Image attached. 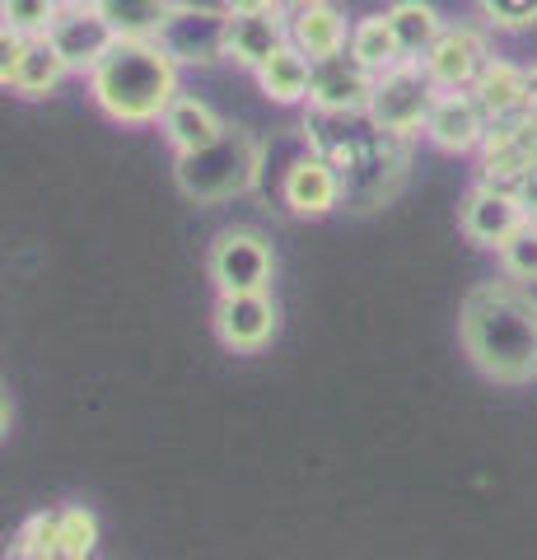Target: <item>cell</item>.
I'll return each mask as SVG.
<instances>
[{"label": "cell", "mask_w": 537, "mask_h": 560, "mask_svg": "<svg viewBox=\"0 0 537 560\" xmlns=\"http://www.w3.org/2000/svg\"><path fill=\"white\" fill-rule=\"evenodd\" d=\"M458 341L467 360L495 383L537 378V294L518 280H481L467 290L458 313Z\"/></svg>", "instance_id": "obj_1"}, {"label": "cell", "mask_w": 537, "mask_h": 560, "mask_svg": "<svg viewBox=\"0 0 537 560\" xmlns=\"http://www.w3.org/2000/svg\"><path fill=\"white\" fill-rule=\"evenodd\" d=\"M304 145L327 154L341 168L346 183V210H370L388 206L407 183L411 168V140H397L378 131L370 113H314L304 117Z\"/></svg>", "instance_id": "obj_2"}, {"label": "cell", "mask_w": 537, "mask_h": 560, "mask_svg": "<svg viewBox=\"0 0 537 560\" xmlns=\"http://www.w3.org/2000/svg\"><path fill=\"white\" fill-rule=\"evenodd\" d=\"M84 90L117 127H160L164 108L183 94V66L154 38H117L84 75Z\"/></svg>", "instance_id": "obj_3"}, {"label": "cell", "mask_w": 537, "mask_h": 560, "mask_svg": "<svg viewBox=\"0 0 537 560\" xmlns=\"http://www.w3.org/2000/svg\"><path fill=\"white\" fill-rule=\"evenodd\" d=\"M262 164H267V145L244 127H224L220 140L201 145L192 154H173V183L187 201L197 206H220L262 183Z\"/></svg>", "instance_id": "obj_4"}, {"label": "cell", "mask_w": 537, "mask_h": 560, "mask_svg": "<svg viewBox=\"0 0 537 560\" xmlns=\"http://www.w3.org/2000/svg\"><path fill=\"white\" fill-rule=\"evenodd\" d=\"M435 94H440V84L425 75L421 61H397L393 70H384V75L374 80L370 121L397 140H416V136H425Z\"/></svg>", "instance_id": "obj_5"}, {"label": "cell", "mask_w": 537, "mask_h": 560, "mask_svg": "<svg viewBox=\"0 0 537 560\" xmlns=\"http://www.w3.org/2000/svg\"><path fill=\"white\" fill-rule=\"evenodd\" d=\"M215 294H267L276 280V253L257 230H220L206 253Z\"/></svg>", "instance_id": "obj_6"}, {"label": "cell", "mask_w": 537, "mask_h": 560, "mask_svg": "<svg viewBox=\"0 0 537 560\" xmlns=\"http://www.w3.org/2000/svg\"><path fill=\"white\" fill-rule=\"evenodd\" d=\"M224 38H230V14L220 5H201V0H183L164 20L160 43L178 66H220L224 61Z\"/></svg>", "instance_id": "obj_7"}, {"label": "cell", "mask_w": 537, "mask_h": 560, "mask_svg": "<svg viewBox=\"0 0 537 560\" xmlns=\"http://www.w3.org/2000/svg\"><path fill=\"white\" fill-rule=\"evenodd\" d=\"M281 201L290 215L300 220H323L332 210L346 206V183H341V168L327 160L318 150H304L300 160H290L285 178H281Z\"/></svg>", "instance_id": "obj_8"}, {"label": "cell", "mask_w": 537, "mask_h": 560, "mask_svg": "<svg viewBox=\"0 0 537 560\" xmlns=\"http://www.w3.org/2000/svg\"><path fill=\"white\" fill-rule=\"evenodd\" d=\"M487 61H491V38H487V28H477V24H448L440 33V43L421 57L425 75L435 80L440 90H472L477 75L487 70Z\"/></svg>", "instance_id": "obj_9"}, {"label": "cell", "mask_w": 537, "mask_h": 560, "mask_svg": "<svg viewBox=\"0 0 537 560\" xmlns=\"http://www.w3.org/2000/svg\"><path fill=\"white\" fill-rule=\"evenodd\" d=\"M528 220V210L518 206V197L514 191H505V187H495V183H472L463 191V206H458V230H463V238L467 243H477V248H500L518 224Z\"/></svg>", "instance_id": "obj_10"}, {"label": "cell", "mask_w": 537, "mask_h": 560, "mask_svg": "<svg viewBox=\"0 0 537 560\" xmlns=\"http://www.w3.org/2000/svg\"><path fill=\"white\" fill-rule=\"evenodd\" d=\"M374 70L351 57V51H337V57L314 61V90H308V108L314 113H370L374 98Z\"/></svg>", "instance_id": "obj_11"}, {"label": "cell", "mask_w": 537, "mask_h": 560, "mask_svg": "<svg viewBox=\"0 0 537 560\" xmlns=\"http://www.w3.org/2000/svg\"><path fill=\"white\" fill-rule=\"evenodd\" d=\"M285 43H294L308 61L337 57L351 43V20L337 0H285Z\"/></svg>", "instance_id": "obj_12"}, {"label": "cell", "mask_w": 537, "mask_h": 560, "mask_svg": "<svg viewBox=\"0 0 537 560\" xmlns=\"http://www.w3.org/2000/svg\"><path fill=\"white\" fill-rule=\"evenodd\" d=\"M276 300L267 294H215V337L234 355H257L276 337Z\"/></svg>", "instance_id": "obj_13"}, {"label": "cell", "mask_w": 537, "mask_h": 560, "mask_svg": "<svg viewBox=\"0 0 537 560\" xmlns=\"http://www.w3.org/2000/svg\"><path fill=\"white\" fill-rule=\"evenodd\" d=\"M491 131V117L481 113V103L472 90H440L435 108L425 121V140L444 154H477L481 140Z\"/></svg>", "instance_id": "obj_14"}, {"label": "cell", "mask_w": 537, "mask_h": 560, "mask_svg": "<svg viewBox=\"0 0 537 560\" xmlns=\"http://www.w3.org/2000/svg\"><path fill=\"white\" fill-rule=\"evenodd\" d=\"M51 47L66 57L71 75H90V70L108 57L117 43V28L103 20V10H80V5H61L57 24H51Z\"/></svg>", "instance_id": "obj_15"}, {"label": "cell", "mask_w": 537, "mask_h": 560, "mask_svg": "<svg viewBox=\"0 0 537 560\" xmlns=\"http://www.w3.org/2000/svg\"><path fill=\"white\" fill-rule=\"evenodd\" d=\"M253 75H257L262 98L276 103V108H300V103H308V90H314V61H308L294 43L276 47Z\"/></svg>", "instance_id": "obj_16"}, {"label": "cell", "mask_w": 537, "mask_h": 560, "mask_svg": "<svg viewBox=\"0 0 537 560\" xmlns=\"http://www.w3.org/2000/svg\"><path fill=\"white\" fill-rule=\"evenodd\" d=\"M224 127H230V121H224L211 103L197 98V94H178L160 117V131L173 145V154H192L201 145H211V140L224 136Z\"/></svg>", "instance_id": "obj_17"}, {"label": "cell", "mask_w": 537, "mask_h": 560, "mask_svg": "<svg viewBox=\"0 0 537 560\" xmlns=\"http://www.w3.org/2000/svg\"><path fill=\"white\" fill-rule=\"evenodd\" d=\"M276 47H285V14H230V38H224V61L257 70Z\"/></svg>", "instance_id": "obj_18"}, {"label": "cell", "mask_w": 537, "mask_h": 560, "mask_svg": "<svg viewBox=\"0 0 537 560\" xmlns=\"http://www.w3.org/2000/svg\"><path fill=\"white\" fill-rule=\"evenodd\" d=\"M66 75H71V66L51 47V38H28L20 66L0 84H5V94H14V98H51L66 84Z\"/></svg>", "instance_id": "obj_19"}, {"label": "cell", "mask_w": 537, "mask_h": 560, "mask_svg": "<svg viewBox=\"0 0 537 560\" xmlns=\"http://www.w3.org/2000/svg\"><path fill=\"white\" fill-rule=\"evenodd\" d=\"M472 94H477L481 113H487L491 121L528 113V66H514V61H505V57H491L487 70L477 75Z\"/></svg>", "instance_id": "obj_20"}, {"label": "cell", "mask_w": 537, "mask_h": 560, "mask_svg": "<svg viewBox=\"0 0 537 560\" xmlns=\"http://www.w3.org/2000/svg\"><path fill=\"white\" fill-rule=\"evenodd\" d=\"M346 51L365 61L374 75H384V70H393L397 61H407V51H402V43H397V28L388 20V10L360 14V20L351 24V43H346Z\"/></svg>", "instance_id": "obj_21"}, {"label": "cell", "mask_w": 537, "mask_h": 560, "mask_svg": "<svg viewBox=\"0 0 537 560\" xmlns=\"http://www.w3.org/2000/svg\"><path fill=\"white\" fill-rule=\"evenodd\" d=\"M388 20L397 28V43H402L407 61H421L430 47L440 43V33L448 28L444 14L430 5V0H393L388 5Z\"/></svg>", "instance_id": "obj_22"}, {"label": "cell", "mask_w": 537, "mask_h": 560, "mask_svg": "<svg viewBox=\"0 0 537 560\" xmlns=\"http://www.w3.org/2000/svg\"><path fill=\"white\" fill-rule=\"evenodd\" d=\"M183 0H98L103 20L117 28V38H160V28Z\"/></svg>", "instance_id": "obj_23"}, {"label": "cell", "mask_w": 537, "mask_h": 560, "mask_svg": "<svg viewBox=\"0 0 537 560\" xmlns=\"http://www.w3.org/2000/svg\"><path fill=\"white\" fill-rule=\"evenodd\" d=\"M57 537H61L57 560H94V547H98L94 510H84V504H61L57 510Z\"/></svg>", "instance_id": "obj_24"}, {"label": "cell", "mask_w": 537, "mask_h": 560, "mask_svg": "<svg viewBox=\"0 0 537 560\" xmlns=\"http://www.w3.org/2000/svg\"><path fill=\"white\" fill-rule=\"evenodd\" d=\"M500 271L518 285H537V220H524L518 230L495 248Z\"/></svg>", "instance_id": "obj_25"}, {"label": "cell", "mask_w": 537, "mask_h": 560, "mask_svg": "<svg viewBox=\"0 0 537 560\" xmlns=\"http://www.w3.org/2000/svg\"><path fill=\"white\" fill-rule=\"evenodd\" d=\"M61 14V0H0V28L24 33V38H47Z\"/></svg>", "instance_id": "obj_26"}, {"label": "cell", "mask_w": 537, "mask_h": 560, "mask_svg": "<svg viewBox=\"0 0 537 560\" xmlns=\"http://www.w3.org/2000/svg\"><path fill=\"white\" fill-rule=\"evenodd\" d=\"M61 556V537H57V510L33 514L20 537H14V560H57Z\"/></svg>", "instance_id": "obj_27"}, {"label": "cell", "mask_w": 537, "mask_h": 560, "mask_svg": "<svg viewBox=\"0 0 537 560\" xmlns=\"http://www.w3.org/2000/svg\"><path fill=\"white\" fill-rule=\"evenodd\" d=\"M477 14L495 33H528L537 24V0H477Z\"/></svg>", "instance_id": "obj_28"}, {"label": "cell", "mask_w": 537, "mask_h": 560, "mask_svg": "<svg viewBox=\"0 0 537 560\" xmlns=\"http://www.w3.org/2000/svg\"><path fill=\"white\" fill-rule=\"evenodd\" d=\"M514 197H518V206L528 210V220H537V164L518 178V187H514Z\"/></svg>", "instance_id": "obj_29"}, {"label": "cell", "mask_w": 537, "mask_h": 560, "mask_svg": "<svg viewBox=\"0 0 537 560\" xmlns=\"http://www.w3.org/2000/svg\"><path fill=\"white\" fill-rule=\"evenodd\" d=\"M285 0H220L224 14H267V10H281Z\"/></svg>", "instance_id": "obj_30"}, {"label": "cell", "mask_w": 537, "mask_h": 560, "mask_svg": "<svg viewBox=\"0 0 537 560\" xmlns=\"http://www.w3.org/2000/svg\"><path fill=\"white\" fill-rule=\"evenodd\" d=\"M528 117H537V66H528Z\"/></svg>", "instance_id": "obj_31"}, {"label": "cell", "mask_w": 537, "mask_h": 560, "mask_svg": "<svg viewBox=\"0 0 537 560\" xmlns=\"http://www.w3.org/2000/svg\"><path fill=\"white\" fill-rule=\"evenodd\" d=\"M61 5H80V10H98V0H61Z\"/></svg>", "instance_id": "obj_32"}, {"label": "cell", "mask_w": 537, "mask_h": 560, "mask_svg": "<svg viewBox=\"0 0 537 560\" xmlns=\"http://www.w3.org/2000/svg\"><path fill=\"white\" fill-rule=\"evenodd\" d=\"M201 5H220V0H201Z\"/></svg>", "instance_id": "obj_33"}]
</instances>
